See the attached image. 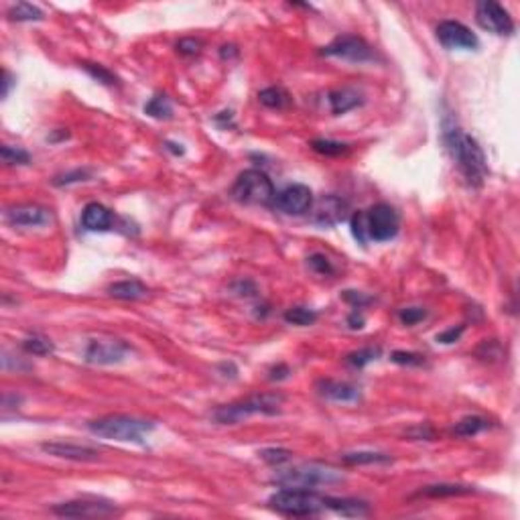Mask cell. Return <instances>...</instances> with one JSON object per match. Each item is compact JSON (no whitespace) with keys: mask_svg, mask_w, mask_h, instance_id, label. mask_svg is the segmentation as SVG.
Wrapping results in <instances>:
<instances>
[{"mask_svg":"<svg viewBox=\"0 0 520 520\" xmlns=\"http://www.w3.org/2000/svg\"><path fill=\"white\" fill-rule=\"evenodd\" d=\"M443 143L449 151L451 159L460 167V171L466 175L471 185H482L488 175V163L482 147L468 132L457 129L455 124L443 127Z\"/></svg>","mask_w":520,"mask_h":520,"instance_id":"1","label":"cell"},{"mask_svg":"<svg viewBox=\"0 0 520 520\" xmlns=\"http://www.w3.org/2000/svg\"><path fill=\"white\" fill-rule=\"evenodd\" d=\"M398 228L400 218L396 209L389 204H376L366 211H358L352 216V234L362 244L368 240L389 242L398 234Z\"/></svg>","mask_w":520,"mask_h":520,"instance_id":"2","label":"cell"},{"mask_svg":"<svg viewBox=\"0 0 520 520\" xmlns=\"http://www.w3.org/2000/svg\"><path fill=\"white\" fill-rule=\"evenodd\" d=\"M90 431L98 437L104 439H114V441L124 443H143L145 437L155 429L153 421L147 419H138V416L130 415H108L102 419L92 421Z\"/></svg>","mask_w":520,"mask_h":520,"instance_id":"3","label":"cell"},{"mask_svg":"<svg viewBox=\"0 0 520 520\" xmlns=\"http://www.w3.org/2000/svg\"><path fill=\"white\" fill-rule=\"evenodd\" d=\"M285 396L279 392H264V394H252L244 400H238L232 405L220 407L213 419L222 425H234L252 415H279L283 409Z\"/></svg>","mask_w":520,"mask_h":520,"instance_id":"4","label":"cell"},{"mask_svg":"<svg viewBox=\"0 0 520 520\" xmlns=\"http://www.w3.org/2000/svg\"><path fill=\"white\" fill-rule=\"evenodd\" d=\"M273 482L281 488H299V490H315V488H325V486H336L343 482L341 471L327 466H317V464H305L297 468L283 469L279 471Z\"/></svg>","mask_w":520,"mask_h":520,"instance_id":"5","label":"cell"},{"mask_svg":"<svg viewBox=\"0 0 520 520\" xmlns=\"http://www.w3.org/2000/svg\"><path fill=\"white\" fill-rule=\"evenodd\" d=\"M268 504L286 517H315L323 510V496H317L313 490L283 488L268 498Z\"/></svg>","mask_w":520,"mask_h":520,"instance_id":"6","label":"cell"},{"mask_svg":"<svg viewBox=\"0 0 520 520\" xmlns=\"http://www.w3.org/2000/svg\"><path fill=\"white\" fill-rule=\"evenodd\" d=\"M232 197L244 206H266L275 200V185L266 173L248 169L242 171L232 185Z\"/></svg>","mask_w":520,"mask_h":520,"instance_id":"7","label":"cell"},{"mask_svg":"<svg viewBox=\"0 0 520 520\" xmlns=\"http://www.w3.org/2000/svg\"><path fill=\"white\" fill-rule=\"evenodd\" d=\"M476 21L482 29H486L494 35H512V31H514V23H512V17L508 15V10L492 0L478 2Z\"/></svg>","mask_w":520,"mask_h":520,"instance_id":"8","label":"cell"},{"mask_svg":"<svg viewBox=\"0 0 520 520\" xmlns=\"http://www.w3.org/2000/svg\"><path fill=\"white\" fill-rule=\"evenodd\" d=\"M321 53L327 55V57H338V59L354 61V63H364V61H372V59H374L372 47L366 43L364 39L352 37V35L338 37V39L332 41L327 47H323Z\"/></svg>","mask_w":520,"mask_h":520,"instance_id":"9","label":"cell"},{"mask_svg":"<svg viewBox=\"0 0 520 520\" xmlns=\"http://www.w3.org/2000/svg\"><path fill=\"white\" fill-rule=\"evenodd\" d=\"M57 517H67V519H106L114 517L118 510L114 504L100 502V500H72L57 504L53 508Z\"/></svg>","mask_w":520,"mask_h":520,"instance_id":"10","label":"cell"},{"mask_svg":"<svg viewBox=\"0 0 520 520\" xmlns=\"http://www.w3.org/2000/svg\"><path fill=\"white\" fill-rule=\"evenodd\" d=\"M129 350V346L120 339H92L86 348V362L100 366L120 364Z\"/></svg>","mask_w":520,"mask_h":520,"instance_id":"11","label":"cell"},{"mask_svg":"<svg viewBox=\"0 0 520 520\" xmlns=\"http://www.w3.org/2000/svg\"><path fill=\"white\" fill-rule=\"evenodd\" d=\"M437 39L445 49H478L480 41L471 29L457 21H443L437 26Z\"/></svg>","mask_w":520,"mask_h":520,"instance_id":"12","label":"cell"},{"mask_svg":"<svg viewBox=\"0 0 520 520\" xmlns=\"http://www.w3.org/2000/svg\"><path fill=\"white\" fill-rule=\"evenodd\" d=\"M275 206L279 211L289 216H301L307 213L313 206V193L307 185H289L279 195H275Z\"/></svg>","mask_w":520,"mask_h":520,"instance_id":"13","label":"cell"},{"mask_svg":"<svg viewBox=\"0 0 520 520\" xmlns=\"http://www.w3.org/2000/svg\"><path fill=\"white\" fill-rule=\"evenodd\" d=\"M311 222L317 224V226H323V228H330V226H336L339 222H343L348 218V202H343L341 197H336V195H325L321 197L319 202H313L311 206Z\"/></svg>","mask_w":520,"mask_h":520,"instance_id":"14","label":"cell"},{"mask_svg":"<svg viewBox=\"0 0 520 520\" xmlns=\"http://www.w3.org/2000/svg\"><path fill=\"white\" fill-rule=\"evenodd\" d=\"M6 222L17 228H37L45 226L51 222V211L35 204H23V206H13L4 211Z\"/></svg>","mask_w":520,"mask_h":520,"instance_id":"15","label":"cell"},{"mask_svg":"<svg viewBox=\"0 0 520 520\" xmlns=\"http://www.w3.org/2000/svg\"><path fill=\"white\" fill-rule=\"evenodd\" d=\"M41 449L45 453H49L53 457H61V460H74V462H96L100 457L98 449L86 447V445H76V443H41Z\"/></svg>","mask_w":520,"mask_h":520,"instance_id":"16","label":"cell"},{"mask_svg":"<svg viewBox=\"0 0 520 520\" xmlns=\"http://www.w3.org/2000/svg\"><path fill=\"white\" fill-rule=\"evenodd\" d=\"M323 508L334 510L336 514L348 517V519H362L370 514V506L362 502V500H354V498H334V496H325L323 498Z\"/></svg>","mask_w":520,"mask_h":520,"instance_id":"17","label":"cell"},{"mask_svg":"<svg viewBox=\"0 0 520 520\" xmlns=\"http://www.w3.org/2000/svg\"><path fill=\"white\" fill-rule=\"evenodd\" d=\"M112 211L102 204H88L81 211V226L90 232H104L112 226Z\"/></svg>","mask_w":520,"mask_h":520,"instance_id":"18","label":"cell"},{"mask_svg":"<svg viewBox=\"0 0 520 520\" xmlns=\"http://www.w3.org/2000/svg\"><path fill=\"white\" fill-rule=\"evenodd\" d=\"M319 389V394L330 398V400H336V403H354L360 398V390L358 387L350 384V382H339V380H321L317 384Z\"/></svg>","mask_w":520,"mask_h":520,"instance_id":"19","label":"cell"},{"mask_svg":"<svg viewBox=\"0 0 520 520\" xmlns=\"http://www.w3.org/2000/svg\"><path fill=\"white\" fill-rule=\"evenodd\" d=\"M362 102H364L362 94L354 88H339V90L330 92V106H332L334 114H346Z\"/></svg>","mask_w":520,"mask_h":520,"instance_id":"20","label":"cell"},{"mask_svg":"<svg viewBox=\"0 0 520 520\" xmlns=\"http://www.w3.org/2000/svg\"><path fill=\"white\" fill-rule=\"evenodd\" d=\"M108 293L114 297V299H122V301H138V299H145L147 297V286L143 285L140 281H120V283H114V285L108 286Z\"/></svg>","mask_w":520,"mask_h":520,"instance_id":"21","label":"cell"},{"mask_svg":"<svg viewBox=\"0 0 520 520\" xmlns=\"http://www.w3.org/2000/svg\"><path fill=\"white\" fill-rule=\"evenodd\" d=\"M341 462L348 466H372V464H390L392 457L376 451H354V453H343Z\"/></svg>","mask_w":520,"mask_h":520,"instance_id":"22","label":"cell"},{"mask_svg":"<svg viewBox=\"0 0 520 520\" xmlns=\"http://www.w3.org/2000/svg\"><path fill=\"white\" fill-rule=\"evenodd\" d=\"M473 488L469 486H460V484H435V486H425L423 490H419L416 496H425V498H447V496H466L471 494Z\"/></svg>","mask_w":520,"mask_h":520,"instance_id":"23","label":"cell"},{"mask_svg":"<svg viewBox=\"0 0 520 520\" xmlns=\"http://www.w3.org/2000/svg\"><path fill=\"white\" fill-rule=\"evenodd\" d=\"M488 427H490V423H488L484 416H464V419L453 427V435H457V437H473V435L486 431Z\"/></svg>","mask_w":520,"mask_h":520,"instance_id":"24","label":"cell"},{"mask_svg":"<svg viewBox=\"0 0 520 520\" xmlns=\"http://www.w3.org/2000/svg\"><path fill=\"white\" fill-rule=\"evenodd\" d=\"M260 104L270 110H283L289 106V94L283 88H266L259 94Z\"/></svg>","mask_w":520,"mask_h":520,"instance_id":"25","label":"cell"},{"mask_svg":"<svg viewBox=\"0 0 520 520\" xmlns=\"http://www.w3.org/2000/svg\"><path fill=\"white\" fill-rule=\"evenodd\" d=\"M6 15H8L10 21H43V10L29 4V2L13 4Z\"/></svg>","mask_w":520,"mask_h":520,"instance_id":"26","label":"cell"},{"mask_svg":"<svg viewBox=\"0 0 520 520\" xmlns=\"http://www.w3.org/2000/svg\"><path fill=\"white\" fill-rule=\"evenodd\" d=\"M145 112L149 114V116H153V118H159V120H163V118H171V114H173V106L169 102V98L167 96H155V98H151L147 104H145Z\"/></svg>","mask_w":520,"mask_h":520,"instance_id":"27","label":"cell"},{"mask_svg":"<svg viewBox=\"0 0 520 520\" xmlns=\"http://www.w3.org/2000/svg\"><path fill=\"white\" fill-rule=\"evenodd\" d=\"M311 149L315 153L325 156H339L348 153V145L338 143V140H330V138H315V140H311Z\"/></svg>","mask_w":520,"mask_h":520,"instance_id":"28","label":"cell"},{"mask_svg":"<svg viewBox=\"0 0 520 520\" xmlns=\"http://www.w3.org/2000/svg\"><path fill=\"white\" fill-rule=\"evenodd\" d=\"M285 321L291 325H299V327H307L317 321V313L305 307H293L285 313Z\"/></svg>","mask_w":520,"mask_h":520,"instance_id":"29","label":"cell"},{"mask_svg":"<svg viewBox=\"0 0 520 520\" xmlns=\"http://www.w3.org/2000/svg\"><path fill=\"white\" fill-rule=\"evenodd\" d=\"M378 356H380V350H378V348H362V350H358V352L348 354L346 362L350 366H354V368H364L366 364L374 362Z\"/></svg>","mask_w":520,"mask_h":520,"instance_id":"30","label":"cell"},{"mask_svg":"<svg viewBox=\"0 0 520 520\" xmlns=\"http://www.w3.org/2000/svg\"><path fill=\"white\" fill-rule=\"evenodd\" d=\"M259 455L270 466H281V464H286L291 460L293 453L289 449H281V447H268V449H262Z\"/></svg>","mask_w":520,"mask_h":520,"instance_id":"31","label":"cell"},{"mask_svg":"<svg viewBox=\"0 0 520 520\" xmlns=\"http://www.w3.org/2000/svg\"><path fill=\"white\" fill-rule=\"evenodd\" d=\"M0 156L6 165H26L31 161V155L23 151V149H17V147H2L0 151Z\"/></svg>","mask_w":520,"mask_h":520,"instance_id":"32","label":"cell"},{"mask_svg":"<svg viewBox=\"0 0 520 520\" xmlns=\"http://www.w3.org/2000/svg\"><path fill=\"white\" fill-rule=\"evenodd\" d=\"M23 348H25L29 354H35V356H47L53 352V346L49 343V339L45 338H29L23 341Z\"/></svg>","mask_w":520,"mask_h":520,"instance_id":"33","label":"cell"},{"mask_svg":"<svg viewBox=\"0 0 520 520\" xmlns=\"http://www.w3.org/2000/svg\"><path fill=\"white\" fill-rule=\"evenodd\" d=\"M81 67L92 76L94 79H98L100 83H106V86H114L116 83V76L110 74L106 67L102 65H96V63H81Z\"/></svg>","mask_w":520,"mask_h":520,"instance_id":"34","label":"cell"},{"mask_svg":"<svg viewBox=\"0 0 520 520\" xmlns=\"http://www.w3.org/2000/svg\"><path fill=\"white\" fill-rule=\"evenodd\" d=\"M390 360L394 364H403V366H421L425 364V358L421 354H415V352H394L390 356Z\"/></svg>","mask_w":520,"mask_h":520,"instance_id":"35","label":"cell"},{"mask_svg":"<svg viewBox=\"0 0 520 520\" xmlns=\"http://www.w3.org/2000/svg\"><path fill=\"white\" fill-rule=\"evenodd\" d=\"M425 315H427V311L421 309V307H407V309H403V311L398 313V317H400V321L405 325H415V323L425 319Z\"/></svg>","mask_w":520,"mask_h":520,"instance_id":"36","label":"cell"},{"mask_svg":"<svg viewBox=\"0 0 520 520\" xmlns=\"http://www.w3.org/2000/svg\"><path fill=\"white\" fill-rule=\"evenodd\" d=\"M309 266H311L317 275H332L334 273L332 262L325 259L323 254H313V257H309Z\"/></svg>","mask_w":520,"mask_h":520,"instance_id":"37","label":"cell"},{"mask_svg":"<svg viewBox=\"0 0 520 520\" xmlns=\"http://www.w3.org/2000/svg\"><path fill=\"white\" fill-rule=\"evenodd\" d=\"M177 51L183 53V55H195V53L202 51V41H200V39H193V37L181 39V41L177 43Z\"/></svg>","mask_w":520,"mask_h":520,"instance_id":"38","label":"cell"},{"mask_svg":"<svg viewBox=\"0 0 520 520\" xmlns=\"http://www.w3.org/2000/svg\"><path fill=\"white\" fill-rule=\"evenodd\" d=\"M464 334V327H451V330H447V332H443L437 336V341H441V343H453V341H457L460 336Z\"/></svg>","mask_w":520,"mask_h":520,"instance_id":"39","label":"cell"},{"mask_svg":"<svg viewBox=\"0 0 520 520\" xmlns=\"http://www.w3.org/2000/svg\"><path fill=\"white\" fill-rule=\"evenodd\" d=\"M343 299H346V301H352V303L356 305V309H360L364 303L370 301V299H366V297H362V295H360V293H356V291H346Z\"/></svg>","mask_w":520,"mask_h":520,"instance_id":"40","label":"cell"},{"mask_svg":"<svg viewBox=\"0 0 520 520\" xmlns=\"http://www.w3.org/2000/svg\"><path fill=\"white\" fill-rule=\"evenodd\" d=\"M286 374H289V368L286 366H279V368H273L270 378L273 380H281V378H286Z\"/></svg>","mask_w":520,"mask_h":520,"instance_id":"41","label":"cell"},{"mask_svg":"<svg viewBox=\"0 0 520 520\" xmlns=\"http://www.w3.org/2000/svg\"><path fill=\"white\" fill-rule=\"evenodd\" d=\"M10 86H13V78H10V74H8V72H4V79H2V96H4V98L8 96Z\"/></svg>","mask_w":520,"mask_h":520,"instance_id":"42","label":"cell"},{"mask_svg":"<svg viewBox=\"0 0 520 520\" xmlns=\"http://www.w3.org/2000/svg\"><path fill=\"white\" fill-rule=\"evenodd\" d=\"M350 323H352V327H362L364 319H362L360 315H356V313H354V315L350 317Z\"/></svg>","mask_w":520,"mask_h":520,"instance_id":"43","label":"cell"}]
</instances>
